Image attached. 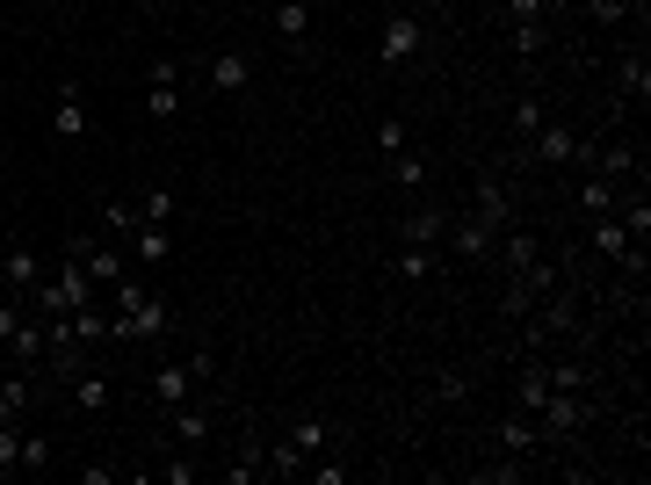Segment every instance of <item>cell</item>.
<instances>
[{
  "mask_svg": "<svg viewBox=\"0 0 651 485\" xmlns=\"http://www.w3.org/2000/svg\"><path fill=\"white\" fill-rule=\"evenodd\" d=\"M44 464H52V442L22 428V471H44Z\"/></svg>",
  "mask_w": 651,
  "mask_h": 485,
  "instance_id": "836d02e7",
  "label": "cell"
},
{
  "mask_svg": "<svg viewBox=\"0 0 651 485\" xmlns=\"http://www.w3.org/2000/svg\"><path fill=\"white\" fill-rule=\"evenodd\" d=\"M420 52H428V22L412 15V8H391L384 30H377V58H384V66H412Z\"/></svg>",
  "mask_w": 651,
  "mask_h": 485,
  "instance_id": "277c9868",
  "label": "cell"
},
{
  "mask_svg": "<svg viewBox=\"0 0 651 485\" xmlns=\"http://www.w3.org/2000/svg\"><path fill=\"white\" fill-rule=\"evenodd\" d=\"M536 420H543L550 442H565V434H580L586 420H594V406H586V392H550V399L536 406Z\"/></svg>",
  "mask_w": 651,
  "mask_h": 485,
  "instance_id": "8992f818",
  "label": "cell"
},
{
  "mask_svg": "<svg viewBox=\"0 0 651 485\" xmlns=\"http://www.w3.org/2000/svg\"><path fill=\"white\" fill-rule=\"evenodd\" d=\"M521 153L543 159V167H586V159H594V145H586L572 123H550V117H543L529 139H521Z\"/></svg>",
  "mask_w": 651,
  "mask_h": 485,
  "instance_id": "3957f363",
  "label": "cell"
},
{
  "mask_svg": "<svg viewBox=\"0 0 651 485\" xmlns=\"http://www.w3.org/2000/svg\"><path fill=\"white\" fill-rule=\"evenodd\" d=\"M456 399H471V377H463V370H442V377H434V406H456Z\"/></svg>",
  "mask_w": 651,
  "mask_h": 485,
  "instance_id": "4dcf8cb0",
  "label": "cell"
},
{
  "mask_svg": "<svg viewBox=\"0 0 651 485\" xmlns=\"http://www.w3.org/2000/svg\"><path fill=\"white\" fill-rule=\"evenodd\" d=\"M167 428L189 442V450H203L210 434H218V420H210V406H196V399H181V406H167Z\"/></svg>",
  "mask_w": 651,
  "mask_h": 485,
  "instance_id": "5bb4252c",
  "label": "cell"
},
{
  "mask_svg": "<svg viewBox=\"0 0 651 485\" xmlns=\"http://www.w3.org/2000/svg\"><path fill=\"white\" fill-rule=\"evenodd\" d=\"M543 117H550L543 102H521V109H515V139H529V131H536V123H543Z\"/></svg>",
  "mask_w": 651,
  "mask_h": 485,
  "instance_id": "74e56055",
  "label": "cell"
},
{
  "mask_svg": "<svg viewBox=\"0 0 651 485\" xmlns=\"http://www.w3.org/2000/svg\"><path fill=\"white\" fill-rule=\"evenodd\" d=\"M543 399H550V370L543 363H521L515 370V414H536Z\"/></svg>",
  "mask_w": 651,
  "mask_h": 485,
  "instance_id": "ac0fdd59",
  "label": "cell"
},
{
  "mask_svg": "<svg viewBox=\"0 0 651 485\" xmlns=\"http://www.w3.org/2000/svg\"><path fill=\"white\" fill-rule=\"evenodd\" d=\"M52 123H58V139H87V102H80V87H66V95H58Z\"/></svg>",
  "mask_w": 651,
  "mask_h": 485,
  "instance_id": "cb8c5ba5",
  "label": "cell"
},
{
  "mask_svg": "<svg viewBox=\"0 0 651 485\" xmlns=\"http://www.w3.org/2000/svg\"><path fill=\"white\" fill-rule=\"evenodd\" d=\"M507 15H515V30H521V22H543L550 0H507Z\"/></svg>",
  "mask_w": 651,
  "mask_h": 485,
  "instance_id": "d590c367",
  "label": "cell"
},
{
  "mask_svg": "<svg viewBox=\"0 0 651 485\" xmlns=\"http://www.w3.org/2000/svg\"><path fill=\"white\" fill-rule=\"evenodd\" d=\"M550 370V392H586V363H543Z\"/></svg>",
  "mask_w": 651,
  "mask_h": 485,
  "instance_id": "d6a6232c",
  "label": "cell"
},
{
  "mask_svg": "<svg viewBox=\"0 0 651 485\" xmlns=\"http://www.w3.org/2000/svg\"><path fill=\"white\" fill-rule=\"evenodd\" d=\"M622 203V181H608V174H586L580 181V210L586 218H600V210H616Z\"/></svg>",
  "mask_w": 651,
  "mask_h": 485,
  "instance_id": "ffe728a7",
  "label": "cell"
},
{
  "mask_svg": "<svg viewBox=\"0 0 651 485\" xmlns=\"http://www.w3.org/2000/svg\"><path fill=\"white\" fill-rule=\"evenodd\" d=\"M558 8H572V0H550V15H558Z\"/></svg>",
  "mask_w": 651,
  "mask_h": 485,
  "instance_id": "b9f144b4",
  "label": "cell"
},
{
  "mask_svg": "<svg viewBox=\"0 0 651 485\" xmlns=\"http://www.w3.org/2000/svg\"><path fill=\"white\" fill-rule=\"evenodd\" d=\"M493 240H499V232L463 210V218H449V240L442 246H449V254H463V261H485V254H493Z\"/></svg>",
  "mask_w": 651,
  "mask_h": 485,
  "instance_id": "9c48e42d",
  "label": "cell"
},
{
  "mask_svg": "<svg viewBox=\"0 0 651 485\" xmlns=\"http://www.w3.org/2000/svg\"><path fill=\"white\" fill-rule=\"evenodd\" d=\"M586 15H594V22H622V15H630V0H586Z\"/></svg>",
  "mask_w": 651,
  "mask_h": 485,
  "instance_id": "ab89813d",
  "label": "cell"
},
{
  "mask_svg": "<svg viewBox=\"0 0 651 485\" xmlns=\"http://www.w3.org/2000/svg\"><path fill=\"white\" fill-rule=\"evenodd\" d=\"M471 218H485L493 232L515 225V196H507V181H499V174H485V181H478V196H471Z\"/></svg>",
  "mask_w": 651,
  "mask_h": 485,
  "instance_id": "8fae6325",
  "label": "cell"
},
{
  "mask_svg": "<svg viewBox=\"0 0 651 485\" xmlns=\"http://www.w3.org/2000/svg\"><path fill=\"white\" fill-rule=\"evenodd\" d=\"M36 283H44V261H36V246H0V290H8V297H30Z\"/></svg>",
  "mask_w": 651,
  "mask_h": 485,
  "instance_id": "52a82bcc",
  "label": "cell"
},
{
  "mask_svg": "<svg viewBox=\"0 0 651 485\" xmlns=\"http://www.w3.org/2000/svg\"><path fill=\"white\" fill-rule=\"evenodd\" d=\"M434 261H442V246H398V283H428L434 276Z\"/></svg>",
  "mask_w": 651,
  "mask_h": 485,
  "instance_id": "603a6c76",
  "label": "cell"
},
{
  "mask_svg": "<svg viewBox=\"0 0 651 485\" xmlns=\"http://www.w3.org/2000/svg\"><path fill=\"white\" fill-rule=\"evenodd\" d=\"M283 442H290V450H297V456L311 464V456H325V450H333V420H319V414H297Z\"/></svg>",
  "mask_w": 651,
  "mask_h": 485,
  "instance_id": "9a60e30c",
  "label": "cell"
},
{
  "mask_svg": "<svg viewBox=\"0 0 651 485\" xmlns=\"http://www.w3.org/2000/svg\"><path fill=\"white\" fill-rule=\"evenodd\" d=\"M521 471H529V464H515V456H507V464H485V471H478V478H485V485H515V478H521Z\"/></svg>",
  "mask_w": 651,
  "mask_h": 485,
  "instance_id": "f35d334b",
  "label": "cell"
},
{
  "mask_svg": "<svg viewBox=\"0 0 651 485\" xmlns=\"http://www.w3.org/2000/svg\"><path fill=\"white\" fill-rule=\"evenodd\" d=\"M224 478H232V485H254V478H268V442H240V456L224 464Z\"/></svg>",
  "mask_w": 651,
  "mask_h": 485,
  "instance_id": "44dd1931",
  "label": "cell"
},
{
  "mask_svg": "<svg viewBox=\"0 0 651 485\" xmlns=\"http://www.w3.org/2000/svg\"><path fill=\"white\" fill-rule=\"evenodd\" d=\"M36 319H66V312H80V305H95V276H87L80 261H58V268H44V283H36L30 297H22Z\"/></svg>",
  "mask_w": 651,
  "mask_h": 485,
  "instance_id": "7a4b0ae2",
  "label": "cell"
},
{
  "mask_svg": "<svg viewBox=\"0 0 651 485\" xmlns=\"http://www.w3.org/2000/svg\"><path fill=\"white\" fill-rule=\"evenodd\" d=\"M377 153H384V159L406 153V123H398V117H384V123H377Z\"/></svg>",
  "mask_w": 651,
  "mask_h": 485,
  "instance_id": "e575fe53",
  "label": "cell"
},
{
  "mask_svg": "<svg viewBox=\"0 0 651 485\" xmlns=\"http://www.w3.org/2000/svg\"><path fill=\"white\" fill-rule=\"evenodd\" d=\"M66 399L80 406V414H102V406L117 399V384H109L102 370H87V363H80V370H73V377H66Z\"/></svg>",
  "mask_w": 651,
  "mask_h": 485,
  "instance_id": "4fadbf2b",
  "label": "cell"
},
{
  "mask_svg": "<svg viewBox=\"0 0 651 485\" xmlns=\"http://www.w3.org/2000/svg\"><path fill=\"white\" fill-rule=\"evenodd\" d=\"M30 414V377L22 370H0V420H22Z\"/></svg>",
  "mask_w": 651,
  "mask_h": 485,
  "instance_id": "484cf974",
  "label": "cell"
},
{
  "mask_svg": "<svg viewBox=\"0 0 651 485\" xmlns=\"http://www.w3.org/2000/svg\"><path fill=\"white\" fill-rule=\"evenodd\" d=\"M0 246H8V232H0Z\"/></svg>",
  "mask_w": 651,
  "mask_h": 485,
  "instance_id": "7bdbcfd3",
  "label": "cell"
},
{
  "mask_svg": "<svg viewBox=\"0 0 651 485\" xmlns=\"http://www.w3.org/2000/svg\"><path fill=\"white\" fill-rule=\"evenodd\" d=\"M0 471H22V420H0Z\"/></svg>",
  "mask_w": 651,
  "mask_h": 485,
  "instance_id": "f546056e",
  "label": "cell"
},
{
  "mask_svg": "<svg viewBox=\"0 0 651 485\" xmlns=\"http://www.w3.org/2000/svg\"><path fill=\"white\" fill-rule=\"evenodd\" d=\"M586 246H594V254H608V261H616L622 246H637V240H630V225H622L616 210H600V218H586Z\"/></svg>",
  "mask_w": 651,
  "mask_h": 485,
  "instance_id": "e0dca14e",
  "label": "cell"
},
{
  "mask_svg": "<svg viewBox=\"0 0 651 485\" xmlns=\"http://www.w3.org/2000/svg\"><path fill=\"white\" fill-rule=\"evenodd\" d=\"M137 225H145V218H137V203H109V210H102V232H109V240H117V246L131 240Z\"/></svg>",
  "mask_w": 651,
  "mask_h": 485,
  "instance_id": "f1b7e54d",
  "label": "cell"
},
{
  "mask_svg": "<svg viewBox=\"0 0 651 485\" xmlns=\"http://www.w3.org/2000/svg\"><path fill=\"white\" fill-rule=\"evenodd\" d=\"M181 109V66L153 58V80H145V117H174Z\"/></svg>",
  "mask_w": 651,
  "mask_h": 485,
  "instance_id": "30bf717a",
  "label": "cell"
},
{
  "mask_svg": "<svg viewBox=\"0 0 651 485\" xmlns=\"http://www.w3.org/2000/svg\"><path fill=\"white\" fill-rule=\"evenodd\" d=\"M515 52H521V58L543 52V22H521V30H515Z\"/></svg>",
  "mask_w": 651,
  "mask_h": 485,
  "instance_id": "8d00e7d4",
  "label": "cell"
},
{
  "mask_svg": "<svg viewBox=\"0 0 651 485\" xmlns=\"http://www.w3.org/2000/svg\"><path fill=\"white\" fill-rule=\"evenodd\" d=\"M131 254H137V261H145V268H159V261H167V254H174V240H167V225H137V232H131Z\"/></svg>",
  "mask_w": 651,
  "mask_h": 485,
  "instance_id": "d4e9b609",
  "label": "cell"
},
{
  "mask_svg": "<svg viewBox=\"0 0 651 485\" xmlns=\"http://www.w3.org/2000/svg\"><path fill=\"white\" fill-rule=\"evenodd\" d=\"M0 297H8V290H0Z\"/></svg>",
  "mask_w": 651,
  "mask_h": 485,
  "instance_id": "ee69618b",
  "label": "cell"
},
{
  "mask_svg": "<svg viewBox=\"0 0 651 485\" xmlns=\"http://www.w3.org/2000/svg\"><path fill=\"white\" fill-rule=\"evenodd\" d=\"M196 384H203V377H196V363H159L153 370V399L159 406H181V399H196Z\"/></svg>",
  "mask_w": 651,
  "mask_h": 485,
  "instance_id": "2e32d148",
  "label": "cell"
},
{
  "mask_svg": "<svg viewBox=\"0 0 651 485\" xmlns=\"http://www.w3.org/2000/svg\"><path fill=\"white\" fill-rule=\"evenodd\" d=\"M449 240V210L442 203H420L398 218V246H442Z\"/></svg>",
  "mask_w": 651,
  "mask_h": 485,
  "instance_id": "ba28073f",
  "label": "cell"
},
{
  "mask_svg": "<svg viewBox=\"0 0 651 485\" xmlns=\"http://www.w3.org/2000/svg\"><path fill=\"white\" fill-rule=\"evenodd\" d=\"M73 261L95 276V290H117V283H123V254H117L109 232H73Z\"/></svg>",
  "mask_w": 651,
  "mask_h": 485,
  "instance_id": "5b68a950",
  "label": "cell"
},
{
  "mask_svg": "<svg viewBox=\"0 0 651 485\" xmlns=\"http://www.w3.org/2000/svg\"><path fill=\"white\" fill-rule=\"evenodd\" d=\"M305 471H311V485H347V464H319V456H311Z\"/></svg>",
  "mask_w": 651,
  "mask_h": 485,
  "instance_id": "60d3db41",
  "label": "cell"
},
{
  "mask_svg": "<svg viewBox=\"0 0 651 485\" xmlns=\"http://www.w3.org/2000/svg\"><path fill=\"white\" fill-rule=\"evenodd\" d=\"M167 305H159V297L153 290H145V283H137V276H123L117 283V319H109V341H159V333H167Z\"/></svg>",
  "mask_w": 651,
  "mask_h": 485,
  "instance_id": "6da1fadb",
  "label": "cell"
},
{
  "mask_svg": "<svg viewBox=\"0 0 651 485\" xmlns=\"http://www.w3.org/2000/svg\"><path fill=\"white\" fill-rule=\"evenodd\" d=\"M616 95H622V102H644V95H651V66H644L637 52L616 66Z\"/></svg>",
  "mask_w": 651,
  "mask_h": 485,
  "instance_id": "4316f807",
  "label": "cell"
},
{
  "mask_svg": "<svg viewBox=\"0 0 651 485\" xmlns=\"http://www.w3.org/2000/svg\"><path fill=\"white\" fill-rule=\"evenodd\" d=\"M499 450H507V456H536V450H550L543 420H536V414H507V420H499Z\"/></svg>",
  "mask_w": 651,
  "mask_h": 485,
  "instance_id": "7c38bea8",
  "label": "cell"
},
{
  "mask_svg": "<svg viewBox=\"0 0 651 485\" xmlns=\"http://www.w3.org/2000/svg\"><path fill=\"white\" fill-rule=\"evenodd\" d=\"M210 87H218V95H246V87H254V66H246L240 52L210 58Z\"/></svg>",
  "mask_w": 651,
  "mask_h": 485,
  "instance_id": "d6986e66",
  "label": "cell"
},
{
  "mask_svg": "<svg viewBox=\"0 0 651 485\" xmlns=\"http://www.w3.org/2000/svg\"><path fill=\"white\" fill-rule=\"evenodd\" d=\"M137 218H145V225H167V218H174V189H145Z\"/></svg>",
  "mask_w": 651,
  "mask_h": 485,
  "instance_id": "1f68e13d",
  "label": "cell"
},
{
  "mask_svg": "<svg viewBox=\"0 0 651 485\" xmlns=\"http://www.w3.org/2000/svg\"><path fill=\"white\" fill-rule=\"evenodd\" d=\"M391 181H398L406 196H420V189H428V159L412 153V145H406V153H391Z\"/></svg>",
  "mask_w": 651,
  "mask_h": 485,
  "instance_id": "83f0119b",
  "label": "cell"
},
{
  "mask_svg": "<svg viewBox=\"0 0 651 485\" xmlns=\"http://www.w3.org/2000/svg\"><path fill=\"white\" fill-rule=\"evenodd\" d=\"M275 36H283V44H305L311 36V8L305 0H275Z\"/></svg>",
  "mask_w": 651,
  "mask_h": 485,
  "instance_id": "7402d4cb",
  "label": "cell"
}]
</instances>
